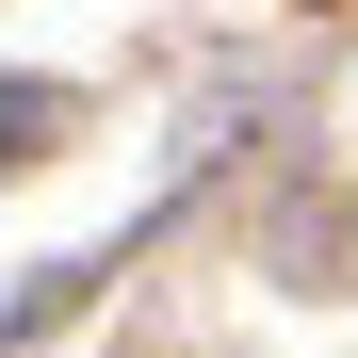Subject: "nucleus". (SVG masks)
<instances>
[{"instance_id":"f257e3e1","label":"nucleus","mask_w":358,"mask_h":358,"mask_svg":"<svg viewBox=\"0 0 358 358\" xmlns=\"http://www.w3.org/2000/svg\"><path fill=\"white\" fill-rule=\"evenodd\" d=\"M49 131H66V98H49V82H0V163H17V147H49Z\"/></svg>"}]
</instances>
